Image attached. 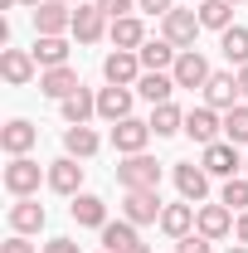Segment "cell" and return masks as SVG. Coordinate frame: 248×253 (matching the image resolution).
<instances>
[{"label": "cell", "mask_w": 248, "mask_h": 253, "mask_svg": "<svg viewBox=\"0 0 248 253\" xmlns=\"http://www.w3.org/2000/svg\"><path fill=\"white\" fill-rule=\"evenodd\" d=\"M78 88H83V83H78V73H73L68 63H63V68H44V73H39V93H44V97H54V102L73 97Z\"/></svg>", "instance_id": "obj_17"}, {"label": "cell", "mask_w": 248, "mask_h": 253, "mask_svg": "<svg viewBox=\"0 0 248 253\" xmlns=\"http://www.w3.org/2000/svg\"><path fill=\"white\" fill-rule=\"evenodd\" d=\"M209 59L200 54V49H180V59H175V68H170V78H175V88H205L209 83Z\"/></svg>", "instance_id": "obj_5"}, {"label": "cell", "mask_w": 248, "mask_h": 253, "mask_svg": "<svg viewBox=\"0 0 248 253\" xmlns=\"http://www.w3.org/2000/svg\"><path fill=\"white\" fill-rule=\"evenodd\" d=\"M244 170H248V161H244Z\"/></svg>", "instance_id": "obj_47"}, {"label": "cell", "mask_w": 248, "mask_h": 253, "mask_svg": "<svg viewBox=\"0 0 248 253\" xmlns=\"http://www.w3.org/2000/svg\"><path fill=\"white\" fill-rule=\"evenodd\" d=\"M93 5L107 15V20H122L126 10H136V0H93Z\"/></svg>", "instance_id": "obj_35"}, {"label": "cell", "mask_w": 248, "mask_h": 253, "mask_svg": "<svg viewBox=\"0 0 248 253\" xmlns=\"http://www.w3.org/2000/svg\"><path fill=\"white\" fill-rule=\"evenodd\" d=\"M229 5H248V0H229Z\"/></svg>", "instance_id": "obj_46"}, {"label": "cell", "mask_w": 248, "mask_h": 253, "mask_svg": "<svg viewBox=\"0 0 248 253\" xmlns=\"http://www.w3.org/2000/svg\"><path fill=\"white\" fill-rule=\"evenodd\" d=\"M224 141L248 146V102H239L234 112H224Z\"/></svg>", "instance_id": "obj_33"}, {"label": "cell", "mask_w": 248, "mask_h": 253, "mask_svg": "<svg viewBox=\"0 0 248 253\" xmlns=\"http://www.w3.org/2000/svg\"><path fill=\"white\" fill-rule=\"evenodd\" d=\"M34 54L30 49H0V73H5V83L10 88H25V83H34Z\"/></svg>", "instance_id": "obj_12"}, {"label": "cell", "mask_w": 248, "mask_h": 253, "mask_svg": "<svg viewBox=\"0 0 248 253\" xmlns=\"http://www.w3.org/2000/svg\"><path fill=\"white\" fill-rule=\"evenodd\" d=\"M5 190H10L15 200L34 195V190H39V161H30V156H10V166H5Z\"/></svg>", "instance_id": "obj_9"}, {"label": "cell", "mask_w": 248, "mask_h": 253, "mask_svg": "<svg viewBox=\"0 0 248 253\" xmlns=\"http://www.w3.org/2000/svg\"><path fill=\"white\" fill-rule=\"evenodd\" d=\"M239 93H244V102H248V63L239 68Z\"/></svg>", "instance_id": "obj_41"}, {"label": "cell", "mask_w": 248, "mask_h": 253, "mask_svg": "<svg viewBox=\"0 0 248 253\" xmlns=\"http://www.w3.org/2000/svg\"><path fill=\"white\" fill-rule=\"evenodd\" d=\"M83 166H78V156H63L49 166V190H59V195H83Z\"/></svg>", "instance_id": "obj_20"}, {"label": "cell", "mask_w": 248, "mask_h": 253, "mask_svg": "<svg viewBox=\"0 0 248 253\" xmlns=\"http://www.w3.org/2000/svg\"><path fill=\"white\" fill-rule=\"evenodd\" d=\"M185 136L200 141V146H214L219 136H224V117H219L214 107H190L185 112Z\"/></svg>", "instance_id": "obj_7"}, {"label": "cell", "mask_w": 248, "mask_h": 253, "mask_svg": "<svg viewBox=\"0 0 248 253\" xmlns=\"http://www.w3.org/2000/svg\"><path fill=\"white\" fill-rule=\"evenodd\" d=\"M44 253H78V244H73V239H49Z\"/></svg>", "instance_id": "obj_39"}, {"label": "cell", "mask_w": 248, "mask_h": 253, "mask_svg": "<svg viewBox=\"0 0 248 253\" xmlns=\"http://www.w3.org/2000/svg\"><path fill=\"white\" fill-rule=\"evenodd\" d=\"M0 253H34V244L25 239V234H10V239L0 244Z\"/></svg>", "instance_id": "obj_37"}, {"label": "cell", "mask_w": 248, "mask_h": 253, "mask_svg": "<svg viewBox=\"0 0 248 253\" xmlns=\"http://www.w3.org/2000/svg\"><path fill=\"white\" fill-rule=\"evenodd\" d=\"M63 122L68 126H88V117H97V93H88V88H78L73 97H63Z\"/></svg>", "instance_id": "obj_25"}, {"label": "cell", "mask_w": 248, "mask_h": 253, "mask_svg": "<svg viewBox=\"0 0 248 253\" xmlns=\"http://www.w3.org/2000/svg\"><path fill=\"white\" fill-rule=\"evenodd\" d=\"M136 10H146V15H161V20H165L175 5H170V0H136Z\"/></svg>", "instance_id": "obj_38"}, {"label": "cell", "mask_w": 248, "mask_h": 253, "mask_svg": "<svg viewBox=\"0 0 248 253\" xmlns=\"http://www.w3.org/2000/svg\"><path fill=\"white\" fill-rule=\"evenodd\" d=\"M131 244H141V239H136V224H131V219H117V224L107 219V224H102V249H107V253H126Z\"/></svg>", "instance_id": "obj_27"}, {"label": "cell", "mask_w": 248, "mask_h": 253, "mask_svg": "<svg viewBox=\"0 0 248 253\" xmlns=\"http://www.w3.org/2000/svg\"><path fill=\"white\" fill-rule=\"evenodd\" d=\"M141 54H131V49H112L107 59H102V78L112 83V88H136L141 83Z\"/></svg>", "instance_id": "obj_2"}, {"label": "cell", "mask_w": 248, "mask_h": 253, "mask_svg": "<svg viewBox=\"0 0 248 253\" xmlns=\"http://www.w3.org/2000/svg\"><path fill=\"white\" fill-rule=\"evenodd\" d=\"M126 253H151V249H146V244H131V249H126Z\"/></svg>", "instance_id": "obj_42"}, {"label": "cell", "mask_w": 248, "mask_h": 253, "mask_svg": "<svg viewBox=\"0 0 248 253\" xmlns=\"http://www.w3.org/2000/svg\"><path fill=\"white\" fill-rule=\"evenodd\" d=\"M239 73H209V83H205V107H214V112H234L239 107Z\"/></svg>", "instance_id": "obj_8"}, {"label": "cell", "mask_w": 248, "mask_h": 253, "mask_svg": "<svg viewBox=\"0 0 248 253\" xmlns=\"http://www.w3.org/2000/svg\"><path fill=\"white\" fill-rule=\"evenodd\" d=\"M136 93L146 97L151 107H161V102H170V93H175V78H170V73H141Z\"/></svg>", "instance_id": "obj_29"}, {"label": "cell", "mask_w": 248, "mask_h": 253, "mask_svg": "<svg viewBox=\"0 0 248 253\" xmlns=\"http://www.w3.org/2000/svg\"><path fill=\"white\" fill-rule=\"evenodd\" d=\"M68 214H73V224H83V229H102V224H107V205H102L97 195H73Z\"/></svg>", "instance_id": "obj_24"}, {"label": "cell", "mask_w": 248, "mask_h": 253, "mask_svg": "<svg viewBox=\"0 0 248 253\" xmlns=\"http://www.w3.org/2000/svg\"><path fill=\"white\" fill-rule=\"evenodd\" d=\"M175 190H180V200L200 205V200L209 195V170H205V166H190V161H180V166H175Z\"/></svg>", "instance_id": "obj_16"}, {"label": "cell", "mask_w": 248, "mask_h": 253, "mask_svg": "<svg viewBox=\"0 0 248 253\" xmlns=\"http://www.w3.org/2000/svg\"><path fill=\"white\" fill-rule=\"evenodd\" d=\"M161 229H165L170 239H185L190 229H195V205H190V200H180V205H165V210H161Z\"/></svg>", "instance_id": "obj_26"}, {"label": "cell", "mask_w": 248, "mask_h": 253, "mask_svg": "<svg viewBox=\"0 0 248 253\" xmlns=\"http://www.w3.org/2000/svg\"><path fill=\"white\" fill-rule=\"evenodd\" d=\"M175 253H209V239L205 234H185V239H175Z\"/></svg>", "instance_id": "obj_36"}, {"label": "cell", "mask_w": 248, "mask_h": 253, "mask_svg": "<svg viewBox=\"0 0 248 253\" xmlns=\"http://www.w3.org/2000/svg\"><path fill=\"white\" fill-rule=\"evenodd\" d=\"M229 253H248V244H234V249H229Z\"/></svg>", "instance_id": "obj_44"}, {"label": "cell", "mask_w": 248, "mask_h": 253, "mask_svg": "<svg viewBox=\"0 0 248 253\" xmlns=\"http://www.w3.org/2000/svg\"><path fill=\"white\" fill-rule=\"evenodd\" d=\"M219 54H224L229 63H239V68H244V63H248V30L229 25V30L219 34Z\"/></svg>", "instance_id": "obj_30"}, {"label": "cell", "mask_w": 248, "mask_h": 253, "mask_svg": "<svg viewBox=\"0 0 248 253\" xmlns=\"http://www.w3.org/2000/svg\"><path fill=\"white\" fill-rule=\"evenodd\" d=\"M161 190H126L122 195V219H131L136 229L141 224H161Z\"/></svg>", "instance_id": "obj_3"}, {"label": "cell", "mask_w": 248, "mask_h": 253, "mask_svg": "<svg viewBox=\"0 0 248 253\" xmlns=\"http://www.w3.org/2000/svg\"><path fill=\"white\" fill-rule=\"evenodd\" d=\"M34 63L39 68H63L68 63V44H63V34H34Z\"/></svg>", "instance_id": "obj_22"}, {"label": "cell", "mask_w": 248, "mask_h": 253, "mask_svg": "<svg viewBox=\"0 0 248 253\" xmlns=\"http://www.w3.org/2000/svg\"><path fill=\"white\" fill-rule=\"evenodd\" d=\"M63 30H73V5L44 0V5L34 10V34H63Z\"/></svg>", "instance_id": "obj_15"}, {"label": "cell", "mask_w": 248, "mask_h": 253, "mask_svg": "<svg viewBox=\"0 0 248 253\" xmlns=\"http://www.w3.org/2000/svg\"><path fill=\"white\" fill-rule=\"evenodd\" d=\"M151 131L156 136H175V131H185V112L175 107V102H161L151 112Z\"/></svg>", "instance_id": "obj_32"}, {"label": "cell", "mask_w": 248, "mask_h": 253, "mask_svg": "<svg viewBox=\"0 0 248 253\" xmlns=\"http://www.w3.org/2000/svg\"><path fill=\"white\" fill-rule=\"evenodd\" d=\"M136 54H141V68L146 73H165V68H175V59H180V49L170 39H146Z\"/></svg>", "instance_id": "obj_19"}, {"label": "cell", "mask_w": 248, "mask_h": 253, "mask_svg": "<svg viewBox=\"0 0 248 253\" xmlns=\"http://www.w3.org/2000/svg\"><path fill=\"white\" fill-rule=\"evenodd\" d=\"M34 141H39V126L25 122V117H15V122L0 126V151H10V156H30Z\"/></svg>", "instance_id": "obj_14"}, {"label": "cell", "mask_w": 248, "mask_h": 253, "mask_svg": "<svg viewBox=\"0 0 248 253\" xmlns=\"http://www.w3.org/2000/svg\"><path fill=\"white\" fill-rule=\"evenodd\" d=\"M102 253H107V249H102Z\"/></svg>", "instance_id": "obj_48"}, {"label": "cell", "mask_w": 248, "mask_h": 253, "mask_svg": "<svg viewBox=\"0 0 248 253\" xmlns=\"http://www.w3.org/2000/svg\"><path fill=\"white\" fill-rule=\"evenodd\" d=\"M44 219H49V214H44V205H39L34 195H25V200L10 205V229H15V234H39Z\"/></svg>", "instance_id": "obj_18"}, {"label": "cell", "mask_w": 248, "mask_h": 253, "mask_svg": "<svg viewBox=\"0 0 248 253\" xmlns=\"http://www.w3.org/2000/svg\"><path fill=\"white\" fill-rule=\"evenodd\" d=\"M117 185L122 190H161V166L146 151H136V156H126L117 166Z\"/></svg>", "instance_id": "obj_1"}, {"label": "cell", "mask_w": 248, "mask_h": 253, "mask_svg": "<svg viewBox=\"0 0 248 253\" xmlns=\"http://www.w3.org/2000/svg\"><path fill=\"white\" fill-rule=\"evenodd\" d=\"M20 5H30V10H39V5H44V0H20Z\"/></svg>", "instance_id": "obj_43"}, {"label": "cell", "mask_w": 248, "mask_h": 253, "mask_svg": "<svg viewBox=\"0 0 248 253\" xmlns=\"http://www.w3.org/2000/svg\"><path fill=\"white\" fill-rule=\"evenodd\" d=\"M209 175H224V180H234L239 170H244V156H239V146L234 141H214V146H205V161H200Z\"/></svg>", "instance_id": "obj_10"}, {"label": "cell", "mask_w": 248, "mask_h": 253, "mask_svg": "<svg viewBox=\"0 0 248 253\" xmlns=\"http://www.w3.org/2000/svg\"><path fill=\"white\" fill-rule=\"evenodd\" d=\"M161 30H165L161 39H170L175 49H195V39H200V30H205V25H200V10H170Z\"/></svg>", "instance_id": "obj_4"}, {"label": "cell", "mask_w": 248, "mask_h": 253, "mask_svg": "<svg viewBox=\"0 0 248 253\" xmlns=\"http://www.w3.org/2000/svg\"><path fill=\"white\" fill-rule=\"evenodd\" d=\"M107 39H112L117 49H131V54H136V49L146 44V25H141L136 15H122V20H112V25H107Z\"/></svg>", "instance_id": "obj_21"}, {"label": "cell", "mask_w": 248, "mask_h": 253, "mask_svg": "<svg viewBox=\"0 0 248 253\" xmlns=\"http://www.w3.org/2000/svg\"><path fill=\"white\" fill-rule=\"evenodd\" d=\"M97 117H102V122L131 117V88H102V93H97Z\"/></svg>", "instance_id": "obj_23"}, {"label": "cell", "mask_w": 248, "mask_h": 253, "mask_svg": "<svg viewBox=\"0 0 248 253\" xmlns=\"http://www.w3.org/2000/svg\"><path fill=\"white\" fill-rule=\"evenodd\" d=\"M146 141H151V122H136V117H122V122H112V146H117L122 156H136V151H146Z\"/></svg>", "instance_id": "obj_11"}, {"label": "cell", "mask_w": 248, "mask_h": 253, "mask_svg": "<svg viewBox=\"0 0 248 253\" xmlns=\"http://www.w3.org/2000/svg\"><path fill=\"white\" fill-rule=\"evenodd\" d=\"M200 25L224 34L229 25H234V5H229V0H200Z\"/></svg>", "instance_id": "obj_31"}, {"label": "cell", "mask_w": 248, "mask_h": 253, "mask_svg": "<svg viewBox=\"0 0 248 253\" xmlns=\"http://www.w3.org/2000/svg\"><path fill=\"white\" fill-rule=\"evenodd\" d=\"M234 210H229V205H224V200H219V205H200V210H195V234H205V239H229V234H234Z\"/></svg>", "instance_id": "obj_6"}, {"label": "cell", "mask_w": 248, "mask_h": 253, "mask_svg": "<svg viewBox=\"0 0 248 253\" xmlns=\"http://www.w3.org/2000/svg\"><path fill=\"white\" fill-rule=\"evenodd\" d=\"M63 5H83V0H63Z\"/></svg>", "instance_id": "obj_45"}, {"label": "cell", "mask_w": 248, "mask_h": 253, "mask_svg": "<svg viewBox=\"0 0 248 253\" xmlns=\"http://www.w3.org/2000/svg\"><path fill=\"white\" fill-rule=\"evenodd\" d=\"M219 200H224L229 210H239V214H244V210H248V175H234V180H224V195H219Z\"/></svg>", "instance_id": "obj_34"}, {"label": "cell", "mask_w": 248, "mask_h": 253, "mask_svg": "<svg viewBox=\"0 0 248 253\" xmlns=\"http://www.w3.org/2000/svg\"><path fill=\"white\" fill-rule=\"evenodd\" d=\"M234 239H239V244H248V210L239 214V224H234Z\"/></svg>", "instance_id": "obj_40"}, {"label": "cell", "mask_w": 248, "mask_h": 253, "mask_svg": "<svg viewBox=\"0 0 248 253\" xmlns=\"http://www.w3.org/2000/svg\"><path fill=\"white\" fill-rule=\"evenodd\" d=\"M97 146H102V141H97L93 126H68V131H63V151H68V156H78V161L97 156Z\"/></svg>", "instance_id": "obj_28"}, {"label": "cell", "mask_w": 248, "mask_h": 253, "mask_svg": "<svg viewBox=\"0 0 248 253\" xmlns=\"http://www.w3.org/2000/svg\"><path fill=\"white\" fill-rule=\"evenodd\" d=\"M73 39L78 44H97L102 34H107V15L97 10V5H73Z\"/></svg>", "instance_id": "obj_13"}]
</instances>
